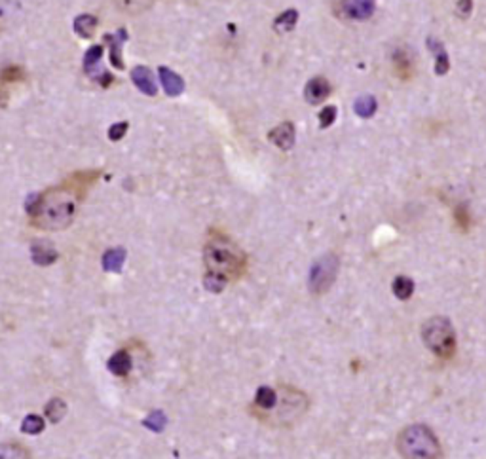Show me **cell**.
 <instances>
[{
    "instance_id": "cell-29",
    "label": "cell",
    "mask_w": 486,
    "mask_h": 459,
    "mask_svg": "<svg viewBox=\"0 0 486 459\" xmlns=\"http://www.w3.org/2000/svg\"><path fill=\"white\" fill-rule=\"evenodd\" d=\"M454 222L460 230H463V232H465V230H469L471 217H469V211H467L465 205H458V207L454 209Z\"/></svg>"
},
{
    "instance_id": "cell-17",
    "label": "cell",
    "mask_w": 486,
    "mask_h": 459,
    "mask_svg": "<svg viewBox=\"0 0 486 459\" xmlns=\"http://www.w3.org/2000/svg\"><path fill=\"white\" fill-rule=\"evenodd\" d=\"M97 17L90 16V14H82L74 19V32H77L80 39H92L97 29Z\"/></svg>"
},
{
    "instance_id": "cell-33",
    "label": "cell",
    "mask_w": 486,
    "mask_h": 459,
    "mask_svg": "<svg viewBox=\"0 0 486 459\" xmlns=\"http://www.w3.org/2000/svg\"><path fill=\"white\" fill-rule=\"evenodd\" d=\"M456 8H458L460 16L467 17L471 14V10H473V0H458Z\"/></svg>"
},
{
    "instance_id": "cell-21",
    "label": "cell",
    "mask_w": 486,
    "mask_h": 459,
    "mask_svg": "<svg viewBox=\"0 0 486 459\" xmlns=\"http://www.w3.org/2000/svg\"><path fill=\"white\" fill-rule=\"evenodd\" d=\"M44 427H46V421L39 414H29L21 421V431H23L25 435H40L44 431Z\"/></svg>"
},
{
    "instance_id": "cell-1",
    "label": "cell",
    "mask_w": 486,
    "mask_h": 459,
    "mask_svg": "<svg viewBox=\"0 0 486 459\" xmlns=\"http://www.w3.org/2000/svg\"><path fill=\"white\" fill-rule=\"evenodd\" d=\"M97 177H99L97 171L74 173L59 186L32 195L27 203V215L31 218V224L46 232L69 228L77 217L78 205L85 198V192L93 186Z\"/></svg>"
},
{
    "instance_id": "cell-5",
    "label": "cell",
    "mask_w": 486,
    "mask_h": 459,
    "mask_svg": "<svg viewBox=\"0 0 486 459\" xmlns=\"http://www.w3.org/2000/svg\"><path fill=\"white\" fill-rule=\"evenodd\" d=\"M422 340L435 357L450 359L456 351V330L447 317L435 315L422 325Z\"/></svg>"
},
{
    "instance_id": "cell-14",
    "label": "cell",
    "mask_w": 486,
    "mask_h": 459,
    "mask_svg": "<svg viewBox=\"0 0 486 459\" xmlns=\"http://www.w3.org/2000/svg\"><path fill=\"white\" fill-rule=\"evenodd\" d=\"M132 80L141 94L156 95V92H158V89H156L154 76H152V72H150L147 67H135V69L132 70Z\"/></svg>"
},
{
    "instance_id": "cell-31",
    "label": "cell",
    "mask_w": 486,
    "mask_h": 459,
    "mask_svg": "<svg viewBox=\"0 0 486 459\" xmlns=\"http://www.w3.org/2000/svg\"><path fill=\"white\" fill-rule=\"evenodd\" d=\"M128 122H120V124H114L110 129H108V139L110 140H120L128 131Z\"/></svg>"
},
{
    "instance_id": "cell-22",
    "label": "cell",
    "mask_w": 486,
    "mask_h": 459,
    "mask_svg": "<svg viewBox=\"0 0 486 459\" xmlns=\"http://www.w3.org/2000/svg\"><path fill=\"white\" fill-rule=\"evenodd\" d=\"M429 47H432L433 52H435V55H437V59H435V72H437L439 76L447 74L448 69H450V63H448L447 52L443 50L441 42H435V40H429Z\"/></svg>"
},
{
    "instance_id": "cell-11",
    "label": "cell",
    "mask_w": 486,
    "mask_h": 459,
    "mask_svg": "<svg viewBox=\"0 0 486 459\" xmlns=\"http://www.w3.org/2000/svg\"><path fill=\"white\" fill-rule=\"evenodd\" d=\"M268 139L281 150H291L294 145V125L291 122H283L268 133Z\"/></svg>"
},
{
    "instance_id": "cell-25",
    "label": "cell",
    "mask_w": 486,
    "mask_h": 459,
    "mask_svg": "<svg viewBox=\"0 0 486 459\" xmlns=\"http://www.w3.org/2000/svg\"><path fill=\"white\" fill-rule=\"evenodd\" d=\"M296 21H298V12H296V10H287L281 16H278V19H276V23L274 25H276V29H278L279 32H289L293 31Z\"/></svg>"
},
{
    "instance_id": "cell-13",
    "label": "cell",
    "mask_w": 486,
    "mask_h": 459,
    "mask_svg": "<svg viewBox=\"0 0 486 459\" xmlns=\"http://www.w3.org/2000/svg\"><path fill=\"white\" fill-rule=\"evenodd\" d=\"M105 40H108L110 46V63L114 65V69H124V61H122V44L128 40V32L124 29L116 32V34H105Z\"/></svg>"
},
{
    "instance_id": "cell-7",
    "label": "cell",
    "mask_w": 486,
    "mask_h": 459,
    "mask_svg": "<svg viewBox=\"0 0 486 459\" xmlns=\"http://www.w3.org/2000/svg\"><path fill=\"white\" fill-rule=\"evenodd\" d=\"M374 0H340L338 14L350 21H365L374 14Z\"/></svg>"
},
{
    "instance_id": "cell-32",
    "label": "cell",
    "mask_w": 486,
    "mask_h": 459,
    "mask_svg": "<svg viewBox=\"0 0 486 459\" xmlns=\"http://www.w3.org/2000/svg\"><path fill=\"white\" fill-rule=\"evenodd\" d=\"M23 78V70L19 67H10L2 72V82H17Z\"/></svg>"
},
{
    "instance_id": "cell-8",
    "label": "cell",
    "mask_w": 486,
    "mask_h": 459,
    "mask_svg": "<svg viewBox=\"0 0 486 459\" xmlns=\"http://www.w3.org/2000/svg\"><path fill=\"white\" fill-rule=\"evenodd\" d=\"M329 95H331V84L323 76H316V78L310 80L308 84H306V89H304V97H306V101L310 105H319Z\"/></svg>"
},
{
    "instance_id": "cell-27",
    "label": "cell",
    "mask_w": 486,
    "mask_h": 459,
    "mask_svg": "<svg viewBox=\"0 0 486 459\" xmlns=\"http://www.w3.org/2000/svg\"><path fill=\"white\" fill-rule=\"evenodd\" d=\"M226 285H228V283L224 279H221L219 275H213V273H205V275H203V287H205V290H209V292H213V295L223 292Z\"/></svg>"
},
{
    "instance_id": "cell-30",
    "label": "cell",
    "mask_w": 486,
    "mask_h": 459,
    "mask_svg": "<svg viewBox=\"0 0 486 459\" xmlns=\"http://www.w3.org/2000/svg\"><path fill=\"white\" fill-rule=\"evenodd\" d=\"M334 120H336V109L334 107H325L321 112H319V125L321 127H329V125L334 124Z\"/></svg>"
},
{
    "instance_id": "cell-3",
    "label": "cell",
    "mask_w": 486,
    "mask_h": 459,
    "mask_svg": "<svg viewBox=\"0 0 486 459\" xmlns=\"http://www.w3.org/2000/svg\"><path fill=\"white\" fill-rule=\"evenodd\" d=\"M310 397L298 387L281 383L278 385V401L270 412L264 414L259 421L276 429H291L306 416Z\"/></svg>"
},
{
    "instance_id": "cell-26",
    "label": "cell",
    "mask_w": 486,
    "mask_h": 459,
    "mask_svg": "<svg viewBox=\"0 0 486 459\" xmlns=\"http://www.w3.org/2000/svg\"><path fill=\"white\" fill-rule=\"evenodd\" d=\"M101 55H103V46H92L85 52L84 63H82V65H84V70L88 74H93V70H95V67H97L101 61Z\"/></svg>"
},
{
    "instance_id": "cell-4",
    "label": "cell",
    "mask_w": 486,
    "mask_h": 459,
    "mask_svg": "<svg viewBox=\"0 0 486 459\" xmlns=\"http://www.w3.org/2000/svg\"><path fill=\"white\" fill-rule=\"evenodd\" d=\"M395 448L401 459H443L439 438L422 423L403 427L395 440Z\"/></svg>"
},
{
    "instance_id": "cell-28",
    "label": "cell",
    "mask_w": 486,
    "mask_h": 459,
    "mask_svg": "<svg viewBox=\"0 0 486 459\" xmlns=\"http://www.w3.org/2000/svg\"><path fill=\"white\" fill-rule=\"evenodd\" d=\"M165 423H168V420H165V416L162 412H152L147 420L143 421V425L150 429V431H154V433H162Z\"/></svg>"
},
{
    "instance_id": "cell-10",
    "label": "cell",
    "mask_w": 486,
    "mask_h": 459,
    "mask_svg": "<svg viewBox=\"0 0 486 459\" xmlns=\"http://www.w3.org/2000/svg\"><path fill=\"white\" fill-rule=\"evenodd\" d=\"M31 255H32V262L39 266H50L54 264L57 260V250L50 242H34L31 245Z\"/></svg>"
},
{
    "instance_id": "cell-16",
    "label": "cell",
    "mask_w": 486,
    "mask_h": 459,
    "mask_svg": "<svg viewBox=\"0 0 486 459\" xmlns=\"http://www.w3.org/2000/svg\"><path fill=\"white\" fill-rule=\"evenodd\" d=\"M114 6L122 14H128V16H137V14H143L147 10L152 8L156 0H112Z\"/></svg>"
},
{
    "instance_id": "cell-2",
    "label": "cell",
    "mask_w": 486,
    "mask_h": 459,
    "mask_svg": "<svg viewBox=\"0 0 486 459\" xmlns=\"http://www.w3.org/2000/svg\"><path fill=\"white\" fill-rule=\"evenodd\" d=\"M205 273L219 275L226 283L238 281L247 272V255L228 235L211 234L203 247Z\"/></svg>"
},
{
    "instance_id": "cell-12",
    "label": "cell",
    "mask_w": 486,
    "mask_h": 459,
    "mask_svg": "<svg viewBox=\"0 0 486 459\" xmlns=\"http://www.w3.org/2000/svg\"><path fill=\"white\" fill-rule=\"evenodd\" d=\"M158 74H160V82H162L163 92L170 95V97H177V95L183 94L185 82H183V78L179 76L177 72H173V70L168 69V67H160Z\"/></svg>"
},
{
    "instance_id": "cell-23",
    "label": "cell",
    "mask_w": 486,
    "mask_h": 459,
    "mask_svg": "<svg viewBox=\"0 0 486 459\" xmlns=\"http://www.w3.org/2000/svg\"><path fill=\"white\" fill-rule=\"evenodd\" d=\"M414 292V283L410 277H405V275H399L395 277L394 281V295L399 298V300H409L410 296Z\"/></svg>"
},
{
    "instance_id": "cell-19",
    "label": "cell",
    "mask_w": 486,
    "mask_h": 459,
    "mask_svg": "<svg viewBox=\"0 0 486 459\" xmlns=\"http://www.w3.org/2000/svg\"><path fill=\"white\" fill-rule=\"evenodd\" d=\"M0 459H32V456L23 444L0 442Z\"/></svg>"
},
{
    "instance_id": "cell-18",
    "label": "cell",
    "mask_w": 486,
    "mask_h": 459,
    "mask_svg": "<svg viewBox=\"0 0 486 459\" xmlns=\"http://www.w3.org/2000/svg\"><path fill=\"white\" fill-rule=\"evenodd\" d=\"M125 262V250L122 247L108 249L103 255V270L105 272H120Z\"/></svg>"
},
{
    "instance_id": "cell-15",
    "label": "cell",
    "mask_w": 486,
    "mask_h": 459,
    "mask_svg": "<svg viewBox=\"0 0 486 459\" xmlns=\"http://www.w3.org/2000/svg\"><path fill=\"white\" fill-rule=\"evenodd\" d=\"M394 70H395V74H397L401 80H409L410 76H412V72H414V65H412V59H410L409 52H405V50H395Z\"/></svg>"
},
{
    "instance_id": "cell-9",
    "label": "cell",
    "mask_w": 486,
    "mask_h": 459,
    "mask_svg": "<svg viewBox=\"0 0 486 459\" xmlns=\"http://www.w3.org/2000/svg\"><path fill=\"white\" fill-rule=\"evenodd\" d=\"M132 353H130V350H118L114 351L112 355H110V359L107 361V368L108 372L114 374V376H118V378H124V376H128L130 374V370H132Z\"/></svg>"
},
{
    "instance_id": "cell-20",
    "label": "cell",
    "mask_w": 486,
    "mask_h": 459,
    "mask_svg": "<svg viewBox=\"0 0 486 459\" xmlns=\"http://www.w3.org/2000/svg\"><path fill=\"white\" fill-rule=\"evenodd\" d=\"M67 410H69V406H67V403L63 398H52L44 406V416H46L50 423H59L67 416Z\"/></svg>"
},
{
    "instance_id": "cell-6",
    "label": "cell",
    "mask_w": 486,
    "mask_h": 459,
    "mask_svg": "<svg viewBox=\"0 0 486 459\" xmlns=\"http://www.w3.org/2000/svg\"><path fill=\"white\" fill-rule=\"evenodd\" d=\"M338 257L336 255H323L314 262L312 270H310V277H308V288L312 295L321 296L325 295L329 288L332 287V283L336 281V275H338Z\"/></svg>"
},
{
    "instance_id": "cell-24",
    "label": "cell",
    "mask_w": 486,
    "mask_h": 459,
    "mask_svg": "<svg viewBox=\"0 0 486 459\" xmlns=\"http://www.w3.org/2000/svg\"><path fill=\"white\" fill-rule=\"evenodd\" d=\"M378 109L376 105V99L371 97V95H365V97H359L357 103H355V112L359 114L361 118H371L374 112Z\"/></svg>"
}]
</instances>
